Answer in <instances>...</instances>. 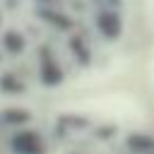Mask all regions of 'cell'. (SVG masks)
Segmentation results:
<instances>
[{
    "mask_svg": "<svg viewBox=\"0 0 154 154\" xmlns=\"http://www.w3.org/2000/svg\"><path fill=\"white\" fill-rule=\"evenodd\" d=\"M0 154H154V130L79 111L0 106Z\"/></svg>",
    "mask_w": 154,
    "mask_h": 154,
    "instance_id": "obj_1",
    "label": "cell"
},
{
    "mask_svg": "<svg viewBox=\"0 0 154 154\" xmlns=\"http://www.w3.org/2000/svg\"><path fill=\"white\" fill-rule=\"evenodd\" d=\"M91 24H94V34L103 43H116L123 36V29H125L120 10H94Z\"/></svg>",
    "mask_w": 154,
    "mask_h": 154,
    "instance_id": "obj_2",
    "label": "cell"
},
{
    "mask_svg": "<svg viewBox=\"0 0 154 154\" xmlns=\"http://www.w3.org/2000/svg\"><path fill=\"white\" fill-rule=\"evenodd\" d=\"M36 7H65L67 0H34Z\"/></svg>",
    "mask_w": 154,
    "mask_h": 154,
    "instance_id": "obj_3",
    "label": "cell"
}]
</instances>
